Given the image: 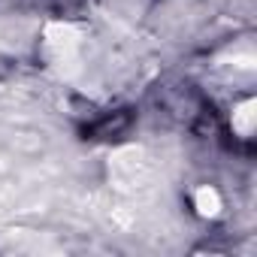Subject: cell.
I'll list each match as a JSON object with an SVG mask.
<instances>
[{
  "mask_svg": "<svg viewBox=\"0 0 257 257\" xmlns=\"http://www.w3.org/2000/svg\"><path fill=\"white\" fill-rule=\"evenodd\" d=\"M127 127H131V115H127V112H115V115H106V118H100L97 124L85 127V137H94V140H112V137L124 134Z\"/></svg>",
  "mask_w": 257,
  "mask_h": 257,
  "instance_id": "cell-1",
  "label": "cell"
}]
</instances>
